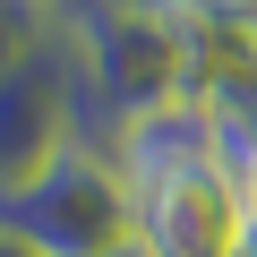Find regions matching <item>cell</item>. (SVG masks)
Masks as SVG:
<instances>
[{
    "label": "cell",
    "instance_id": "6da1fadb",
    "mask_svg": "<svg viewBox=\"0 0 257 257\" xmlns=\"http://www.w3.org/2000/svg\"><path fill=\"white\" fill-rule=\"evenodd\" d=\"M0 240L9 257H111L138 240V189L120 180L111 146L69 138L35 172L0 180Z\"/></svg>",
    "mask_w": 257,
    "mask_h": 257
},
{
    "label": "cell",
    "instance_id": "7a4b0ae2",
    "mask_svg": "<svg viewBox=\"0 0 257 257\" xmlns=\"http://www.w3.org/2000/svg\"><path fill=\"white\" fill-rule=\"evenodd\" d=\"M240 214L248 197L206 163V172L138 189V248L146 257H240Z\"/></svg>",
    "mask_w": 257,
    "mask_h": 257
},
{
    "label": "cell",
    "instance_id": "3957f363",
    "mask_svg": "<svg viewBox=\"0 0 257 257\" xmlns=\"http://www.w3.org/2000/svg\"><path fill=\"white\" fill-rule=\"evenodd\" d=\"M111 163L128 189H155V180H180V172H206L214 163V128H206V103L197 94H172L155 111H138L111 138Z\"/></svg>",
    "mask_w": 257,
    "mask_h": 257
},
{
    "label": "cell",
    "instance_id": "277c9868",
    "mask_svg": "<svg viewBox=\"0 0 257 257\" xmlns=\"http://www.w3.org/2000/svg\"><path fill=\"white\" fill-rule=\"evenodd\" d=\"M206 128H214V172L248 197V180H257V52L248 60H231L223 77H206Z\"/></svg>",
    "mask_w": 257,
    "mask_h": 257
},
{
    "label": "cell",
    "instance_id": "5b68a950",
    "mask_svg": "<svg viewBox=\"0 0 257 257\" xmlns=\"http://www.w3.org/2000/svg\"><path fill=\"white\" fill-rule=\"evenodd\" d=\"M9 9H18V18L35 9V26H52V18H69V9H86V0H9Z\"/></svg>",
    "mask_w": 257,
    "mask_h": 257
},
{
    "label": "cell",
    "instance_id": "8992f818",
    "mask_svg": "<svg viewBox=\"0 0 257 257\" xmlns=\"http://www.w3.org/2000/svg\"><path fill=\"white\" fill-rule=\"evenodd\" d=\"M240 257H257V206L240 214Z\"/></svg>",
    "mask_w": 257,
    "mask_h": 257
},
{
    "label": "cell",
    "instance_id": "52a82bcc",
    "mask_svg": "<svg viewBox=\"0 0 257 257\" xmlns=\"http://www.w3.org/2000/svg\"><path fill=\"white\" fill-rule=\"evenodd\" d=\"M111 257H146V248H138V240H128V248H111Z\"/></svg>",
    "mask_w": 257,
    "mask_h": 257
},
{
    "label": "cell",
    "instance_id": "ba28073f",
    "mask_svg": "<svg viewBox=\"0 0 257 257\" xmlns=\"http://www.w3.org/2000/svg\"><path fill=\"white\" fill-rule=\"evenodd\" d=\"M248 206H257V180H248Z\"/></svg>",
    "mask_w": 257,
    "mask_h": 257
},
{
    "label": "cell",
    "instance_id": "9c48e42d",
    "mask_svg": "<svg viewBox=\"0 0 257 257\" xmlns=\"http://www.w3.org/2000/svg\"><path fill=\"white\" fill-rule=\"evenodd\" d=\"M248 9H257V0H248Z\"/></svg>",
    "mask_w": 257,
    "mask_h": 257
}]
</instances>
